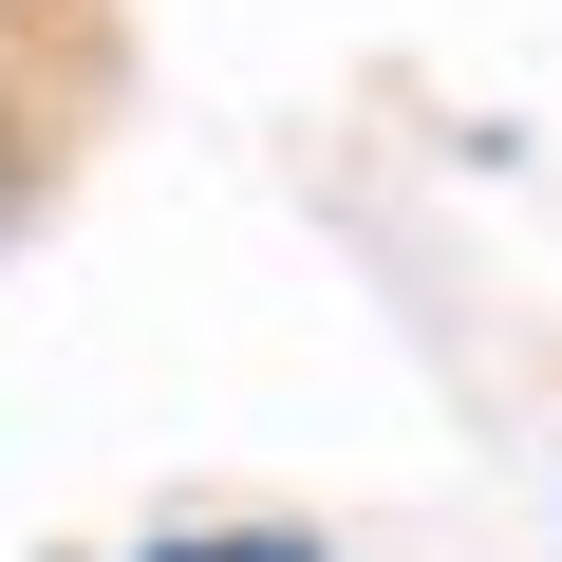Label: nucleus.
<instances>
[{
    "label": "nucleus",
    "instance_id": "nucleus-1",
    "mask_svg": "<svg viewBox=\"0 0 562 562\" xmlns=\"http://www.w3.org/2000/svg\"><path fill=\"white\" fill-rule=\"evenodd\" d=\"M150 562H319L301 525H225V543H150Z\"/></svg>",
    "mask_w": 562,
    "mask_h": 562
}]
</instances>
